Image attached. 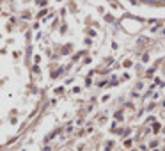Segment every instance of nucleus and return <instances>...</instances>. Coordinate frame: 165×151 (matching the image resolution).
I'll return each instance as SVG.
<instances>
[{"mask_svg": "<svg viewBox=\"0 0 165 151\" xmlns=\"http://www.w3.org/2000/svg\"><path fill=\"white\" fill-rule=\"evenodd\" d=\"M142 2H151V4H154V2H158V0H142Z\"/></svg>", "mask_w": 165, "mask_h": 151, "instance_id": "f257e3e1", "label": "nucleus"}]
</instances>
